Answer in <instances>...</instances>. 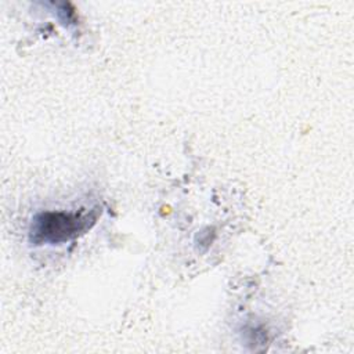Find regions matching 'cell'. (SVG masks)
I'll use <instances>...</instances> for the list:
<instances>
[{
  "label": "cell",
  "mask_w": 354,
  "mask_h": 354,
  "mask_svg": "<svg viewBox=\"0 0 354 354\" xmlns=\"http://www.w3.org/2000/svg\"><path fill=\"white\" fill-rule=\"evenodd\" d=\"M100 216V207L77 212H41L32 218L29 239L35 245L65 243L88 231Z\"/></svg>",
  "instance_id": "6da1fadb"
}]
</instances>
